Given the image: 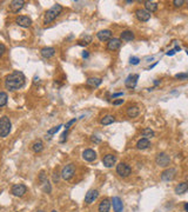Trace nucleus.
Masks as SVG:
<instances>
[{"label":"nucleus","instance_id":"1","mask_svg":"<svg viewBox=\"0 0 188 212\" xmlns=\"http://www.w3.org/2000/svg\"><path fill=\"white\" fill-rule=\"evenodd\" d=\"M25 85V76L23 72L19 71H14L13 73L8 74L6 77L5 86L7 90L10 91H17Z\"/></svg>","mask_w":188,"mask_h":212},{"label":"nucleus","instance_id":"2","mask_svg":"<svg viewBox=\"0 0 188 212\" xmlns=\"http://www.w3.org/2000/svg\"><path fill=\"white\" fill-rule=\"evenodd\" d=\"M61 12H63V6L60 5V4H55V5H53L47 12H46L45 18H43V24L47 25V24H49V23L54 21V20L60 15Z\"/></svg>","mask_w":188,"mask_h":212},{"label":"nucleus","instance_id":"3","mask_svg":"<svg viewBox=\"0 0 188 212\" xmlns=\"http://www.w3.org/2000/svg\"><path fill=\"white\" fill-rule=\"evenodd\" d=\"M11 120L8 117H3L0 118V137H6L8 135L11 131Z\"/></svg>","mask_w":188,"mask_h":212},{"label":"nucleus","instance_id":"4","mask_svg":"<svg viewBox=\"0 0 188 212\" xmlns=\"http://www.w3.org/2000/svg\"><path fill=\"white\" fill-rule=\"evenodd\" d=\"M74 172H75V166H74V164H68L66 165L63 169V171H61V177H63L65 180H69V179H72V177L74 176Z\"/></svg>","mask_w":188,"mask_h":212},{"label":"nucleus","instance_id":"5","mask_svg":"<svg viewBox=\"0 0 188 212\" xmlns=\"http://www.w3.org/2000/svg\"><path fill=\"white\" fill-rule=\"evenodd\" d=\"M116 173L119 174L120 177H128L132 173V169L130 167V165H127L126 163H120L116 166Z\"/></svg>","mask_w":188,"mask_h":212},{"label":"nucleus","instance_id":"6","mask_svg":"<svg viewBox=\"0 0 188 212\" xmlns=\"http://www.w3.org/2000/svg\"><path fill=\"white\" fill-rule=\"evenodd\" d=\"M155 162H156V164L161 166V167H166V166H168L169 163H170V158H169V156L165 153V152H161L156 156V158H155Z\"/></svg>","mask_w":188,"mask_h":212},{"label":"nucleus","instance_id":"7","mask_svg":"<svg viewBox=\"0 0 188 212\" xmlns=\"http://www.w3.org/2000/svg\"><path fill=\"white\" fill-rule=\"evenodd\" d=\"M138 80H139V74H130L125 80L126 87L127 88H134L138 84Z\"/></svg>","mask_w":188,"mask_h":212},{"label":"nucleus","instance_id":"8","mask_svg":"<svg viewBox=\"0 0 188 212\" xmlns=\"http://www.w3.org/2000/svg\"><path fill=\"white\" fill-rule=\"evenodd\" d=\"M175 176H176V170L167 169L161 173V179L165 180V182H170V180H173L175 178Z\"/></svg>","mask_w":188,"mask_h":212},{"label":"nucleus","instance_id":"9","mask_svg":"<svg viewBox=\"0 0 188 212\" xmlns=\"http://www.w3.org/2000/svg\"><path fill=\"white\" fill-rule=\"evenodd\" d=\"M17 25H19L21 27H29L32 25V19L26 17V15H19L17 19H15Z\"/></svg>","mask_w":188,"mask_h":212},{"label":"nucleus","instance_id":"10","mask_svg":"<svg viewBox=\"0 0 188 212\" xmlns=\"http://www.w3.org/2000/svg\"><path fill=\"white\" fill-rule=\"evenodd\" d=\"M26 191H27V188L23 184H15L14 186L12 188V193L17 197H23L26 193Z\"/></svg>","mask_w":188,"mask_h":212},{"label":"nucleus","instance_id":"11","mask_svg":"<svg viewBox=\"0 0 188 212\" xmlns=\"http://www.w3.org/2000/svg\"><path fill=\"white\" fill-rule=\"evenodd\" d=\"M98 197H99L98 190H89V191L86 193V196H85V203H87V204H92V203H94L97 200Z\"/></svg>","mask_w":188,"mask_h":212},{"label":"nucleus","instance_id":"12","mask_svg":"<svg viewBox=\"0 0 188 212\" xmlns=\"http://www.w3.org/2000/svg\"><path fill=\"white\" fill-rule=\"evenodd\" d=\"M25 5V1L23 0H13V1H11L10 4V10L13 12V13H18Z\"/></svg>","mask_w":188,"mask_h":212},{"label":"nucleus","instance_id":"13","mask_svg":"<svg viewBox=\"0 0 188 212\" xmlns=\"http://www.w3.org/2000/svg\"><path fill=\"white\" fill-rule=\"evenodd\" d=\"M135 15L140 21H148L150 19V13L147 10H138L135 12Z\"/></svg>","mask_w":188,"mask_h":212},{"label":"nucleus","instance_id":"14","mask_svg":"<svg viewBox=\"0 0 188 212\" xmlns=\"http://www.w3.org/2000/svg\"><path fill=\"white\" fill-rule=\"evenodd\" d=\"M111 203H112V205H113L114 212H122V210H124V204H122V200H121L120 198L113 197Z\"/></svg>","mask_w":188,"mask_h":212},{"label":"nucleus","instance_id":"15","mask_svg":"<svg viewBox=\"0 0 188 212\" xmlns=\"http://www.w3.org/2000/svg\"><path fill=\"white\" fill-rule=\"evenodd\" d=\"M82 158L85 159L86 162H93V160H95V158H97V153H95V151H93V150L87 149L82 152Z\"/></svg>","mask_w":188,"mask_h":212},{"label":"nucleus","instance_id":"16","mask_svg":"<svg viewBox=\"0 0 188 212\" xmlns=\"http://www.w3.org/2000/svg\"><path fill=\"white\" fill-rule=\"evenodd\" d=\"M102 162H104V165L106 166V167H112L113 165L115 164L116 162V157L114 154H106L104 159H102Z\"/></svg>","mask_w":188,"mask_h":212},{"label":"nucleus","instance_id":"17","mask_svg":"<svg viewBox=\"0 0 188 212\" xmlns=\"http://www.w3.org/2000/svg\"><path fill=\"white\" fill-rule=\"evenodd\" d=\"M121 46V40L118 38H113L111 40H108V44H107V48L111 50V51H115Z\"/></svg>","mask_w":188,"mask_h":212},{"label":"nucleus","instance_id":"18","mask_svg":"<svg viewBox=\"0 0 188 212\" xmlns=\"http://www.w3.org/2000/svg\"><path fill=\"white\" fill-rule=\"evenodd\" d=\"M112 37V32L109 29H102L98 33V39L100 41H107V40H111Z\"/></svg>","mask_w":188,"mask_h":212},{"label":"nucleus","instance_id":"19","mask_svg":"<svg viewBox=\"0 0 188 212\" xmlns=\"http://www.w3.org/2000/svg\"><path fill=\"white\" fill-rule=\"evenodd\" d=\"M111 204L112 203L108 199H104L101 200L100 205H99V212H109L111 210Z\"/></svg>","mask_w":188,"mask_h":212},{"label":"nucleus","instance_id":"20","mask_svg":"<svg viewBox=\"0 0 188 212\" xmlns=\"http://www.w3.org/2000/svg\"><path fill=\"white\" fill-rule=\"evenodd\" d=\"M55 54V48L53 47H43L41 50V56L43 58H51Z\"/></svg>","mask_w":188,"mask_h":212},{"label":"nucleus","instance_id":"21","mask_svg":"<svg viewBox=\"0 0 188 212\" xmlns=\"http://www.w3.org/2000/svg\"><path fill=\"white\" fill-rule=\"evenodd\" d=\"M140 113V110L138 106H130L127 109V116L130 117V118H135V117H138Z\"/></svg>","mask_w":188,"mask_h":212},{"label":"nucleus","instance_id":"22","mask_svg":"<svg viewBox=\"0 0 188 212\" xmlns=\"http://www.w3.org/2000/svg\"><path fill=\"white\" fill-rule=\"evenodd\" d=\"M120 38L122 41H132L134 39V33L132 31H124L121 33Z\"/></svg>","mask_w":188,"mask_h":212},{"label":"nucleus","instance_id":"23","mask_svg":"<svg viewBox=\"0 0 188 212\" xmlns=\"http://www.w3.org/2000/svg\"><path fill=\"white\" fill-rule=\"evenodd\" d=\"M101 82L102 80L100 78H89V79H87L86 85L88 87H98Z\"/></svg>","mask_w":188,"mask_h":212},{"label":"nucleus","instance_id":"24","mask_svg":"<svg viewBox=\"0 0 188 212\" xmlns=\"http://www.w3.org/2000/svg\"><path fill=\"white\" fill-rule=\"evenodd\" d=\"M150 146V141L147 138H142V139H140L138 141V144H136V147L139 150H146L148 149Z\"/></svg>","mask_w":188,"mask_h":212},{"label":"nucleus","instance_id":"25","mask_svg":"<svg viewBox=\"0 0 188 212\" xmlns=\"http://www.w3.org/2000/svg\"><path fill=\"white\" fill-rule=\"evenodd\" d=\"M188 191V183H180L175 188V193L176 194H183V193H186Z\"/></svg>","mask_w":188,"mask_h":212},{"label":"nucleus","instance_id":"26","mask_svg":"<svg viewBox=\"0 0 188 212\" xmlns=\"http://www.w3.org/2000/svg\"><path fill=\"white\" fill-rule=\"evenodd\" d=\"M145 6H146V10L148 11L150 13H152V12H155V11L158 10V4H156V3H154V1H146Z\"/></svg>","mask_w":188,"mask_h":212},{"label":"nucleus","instance_id":"27","mask_svg":"<svg viewBox=\"0 0 188 212\" xmlns=\"http://www.w3.org/2000/svg\"><path fill=\"white\" fill-rule=\"evenodd\" d=\"M114 121H115V118L113 116H111V114H108V116L104 117L101 120H100V123H101L102 125H111Z\"/></svg>","mask_w":188,"mask_h":212},{"label":"nucleus","instance_id":"28","mask_svg":"<svg viewBox=\"0 0 188 212\" xmlns=\"http://www.w3.org/2000/svg\"><path fill=\"white\" fill-rule=\"evenodd\" d=\"M141 135H144V137H146L147 139L148 138H152V137H154V131L150 130V129H144V130L141 131Z\"/></svg>","mask_w":188,"mask_h":212},{"label":"nucleus","instance_id":"29","mask_svg":"<svg viewBox=\"0 0 188 212\" xmlns=\"http://www.w3.org/2000/svg\"><path fill=\"white\" fill-rule=\"evenodd\" d=\"M43 150V144L39 140V141H35L33 144V151L34 152H37V153H39V152H41Z\"/></svg>","mask_w":188,"mask_h":212},{"label":"nucleus","instance_id":"30","mask_svg":"<svg viewBox=\"0 0 188 212\" xmlns=\"http://www.w3.org/2000/svg\"><path fill=\"white\" fill-rule=\"evenodd\" d=\"M7 99H8V97H7L5 92H0V107L5 106L7 104Z\"/></svg>","mask_w":188,"mask_h":212},{"label":"nucleus","instance_id":"31","mask_svg":"<svg viewBox=\"0 0 188 212\" xmlns=\"http://www.w3.org/2000/svg\"><path fill=\"white\" fill-rule=\"evenodd\" d=\"M61 127H63L61 125H58V126H54L53 129H51V130L47 131V135H48V138H51V135H53L54 133H57V132H58Z\"/></svg>","mask_w":188,"mask_h":212},{"label":"nucleus","instance_id":"32","mask_svg":"<svg viewBox=\"0 0 188 212\" xmlns=\"http://www.w3.org/2000/svg\"><path fill=\"white\" fill-rule=\"evenodd\" d=\"M175 78L180 79V80H186V79H188V73H178V74H175Z\"/></svg>","mask_w":188,"mask_h":212},{"label":"nucleus","instance_id":"33","mask_svg":"<svg viewBox=\"0 0 188 212\" xmlns=\"http://www.w3.org/2000/svg\"><path fill=\"white\" fill-rule=\"evenodd\" d=\"M130 63L132 64V65H138V64L140 63V59L138 58V57H130Z\"/></svg>","mask_w":188,"mask_h":212},{"label":"nucleus","instance_id":"34","mask_svg":"<svg viewBox=\"0 0 188 212\" xmlns=\"http://www.w3.org/2000/svg\"><path fill=\"white\" fill-rule=\"evenodd\" d=\"M75 121H77V118H74V119H72V120H69V121H68V123H67V124L65 125V129H66V130H68V129L71 127V125H73V124H74Z\"/></svg>","mask_w":188,"mask_h":212},{"label":"nucleus","instance_id":"35","mask_svg":"<svg viewBox=\"0 0 188 212\" xmlns=\"http://www.w3.org/2000/svg\"><path fill=\"white\" fill-rule=\"evenodd\" d=\"M67 135H68V130H66L63 133V135H61V139H60V143H64L65 140L67 139Z\"/></svg>","mask_w":188,"mask_h":212},{"label":"nucleus","instance_id":"36","mask_svg":"<svg viewBox=\"0 0 188 212\" xmlns=\"http://www.w3.org/2000/svg\"><path fill=\"white\" fill-rule=\"evenodd\" d=\"M183 4H185L183 0H174V5L176 6V7H181Z\"/></svg>","mask_w":188,"mask_h":212},{"label":"nucleus","instance_id":"37","mask_svg":"<svg viewBox=\"0 0 188 212\" xmlns=\"http://www.w3.org/2000/svg\"><path fill=\"white\" fill-rule=\"evenodd\" d=\"M45 188H43V190H45V191H46V192H51V186H49V183H48V180H46V182H45Z\"/></svg>","mask_w":188,"mask_h":212},{"label":"nucleus","instance_id":"38","mask_svg":"<svg viewBox=\"0 0 188 212\" xmlns=\"http://www.w3.org/2000/svg\"><path fill=\"white\" fill-rule=\"evenodd\" d=\"M5 51H6V47H5V45H3V44H0V57L5 53Z\"/></svg>","mask_w":188,"mask_h":212},{"label":"nucleus","instance_id":"39","mask_svg":"<svg viewBox=\"0 0 188 212\" xmlns=\"http://www.w3.org/2000/svg\"><path fill=\"white\" fill-rule=\"evenodd\" d=\"M120 104H124V99H118V100L113 101V105H120Z\"/></svg>","mask_w":188,"mask_h":212},{"label":"nucleus","instance_id":"40","mask_svg":"<svg viewBox=\"0 0 188 212\" xmlns=\"http://www.w3.org/2000/svg\"><path fill=\"white\" fill-rule=\"evenodd\" d=\"M175 53H176V52H175V50H174V48H173V50H169V51H168V52H167V53H166V54H167V56H168V57H169V56H174Z\"/></svg>","mask_w":188,"mask_h":212},{"label":"nucleus","instance_id":"41","mask_svg":"<svg viewBox=\"0 0 188 212\" xmlns=\"http://www.w3.org/2000/svg\"><path fill=\"white\" fill-rule=\"evenodd\" d=\"M88 56H89V53L87 52V51H84V52H82V58H88Z\"/></svg>","mask_w":188,"mask_h":212},{"label":"nucleus","instance_id":"42","mask_svg":"<svg viewBox=\"0 0 188 212\" xmlns=\"http://www.w3.org/2000/svg\"><path fill=\"white\" fill-rule=\"evenodd\" d=\"M121 96H124V93H122V92H119V93L113 94V96H112V98H116V97H121Z\"/></svg>","mask_w":188,"mask_h":212},{"label":"nucleus","instance_id":"43","mask_svg":"<svg viewBox=\"0 0 188 212\" xmlns=\"http://www.w3.org/2000/svg\"><path fill=\"white\" fill-rule=\"evenodd\" d=\"M53 180H54V182H58V180H59V176H58V173H54V176H53Z\"/></svg>","mask_w":188,"mask_h":212},{"label":"nucleus","instance_id":"44","mask_svg":"<svg viewBox=\"0 0 188 212\" xmlns=\"http://www.w3.org/2000/svg\"><path fill=\"white\" fill-rule=\"evenodd\" d=\"M174 50H175V52H178V51H180V50H181V47H180V46H178V45H176V46H175V48H174Z\"/></svg>","mask_w":188,"mask_h":212},{"label":"nucleus","instance_id":"45","mask_svg":"<svg viewBox=\"0 0 188 212\" xmlns=\"http://www.w3.org/2000/svg\"><path fill=\"white\" fill-rule=\"evenodd\" d=\"M92 140H93V141H97V143H99V141H100V139H97V138H94V137L92 138Z\"/></svg>","mask_w":188,"mask_h":212},{"label":"nucleus","instance_id":"46","mask_svg":"<svg viewBox=\"0 0 188 212\" xmlns=\"http://www.w3.org/2000/svg\"><path fill=\"white\" fill-rule=\"evenodd\" d=\"M185 210L188 212V203H186V204H185Z\"/></svg>","mask_w":188,"mask_h":212},{"label":"nucleus","instance_id":"47","mask_svg":"<svg viewBox=\"0 0 188 212\" xmlns=\"http://www.w3.org/2000/svg\"><path fill=\"white\" fill-rule=\"evenodd\" d=\"M37 212H45V211H43V210H39V211H37Z\"/></svg>","mask_w":188,"mask_h":212},{"label":"nucleus","instance_id":"48","mask_svg":"<svg viewBox=\"0 0 188 212\" xmlns=\"http://www.w3.org/2000/svg\"><path fill=\"white\" fill-rule=\"evenodd\" d=\"M52 212H58V211H57V210H53V211H52Z\"/></svg>","mask_w":188,"mask_h":212},{"label":"nucleus","instance_id":"49","mask_svg":"<svg viewBox=\"0 0 188 212\" xmlns=\"http://www.w3.org/2000/svg\"><path fill=\"white\" fill-rule=\"evenodd\" d=\"M186 179H187V182H188V176H187V177H186Z\"/></svg>","mask_w":188,"mask_h":212},{"label":"nucleus","instance_id":"50","mask_svg":"<svg viewBox=\"0 0 188 212\" xmlns=\"http://www.w3.org/2000/svg\"><path fill=\"white\" fill-rule=\"evenodd\" d=\"M187 54H188V51H187Z\"/></svg>","mask_w":188,"mask_h":212}]
</instances>
